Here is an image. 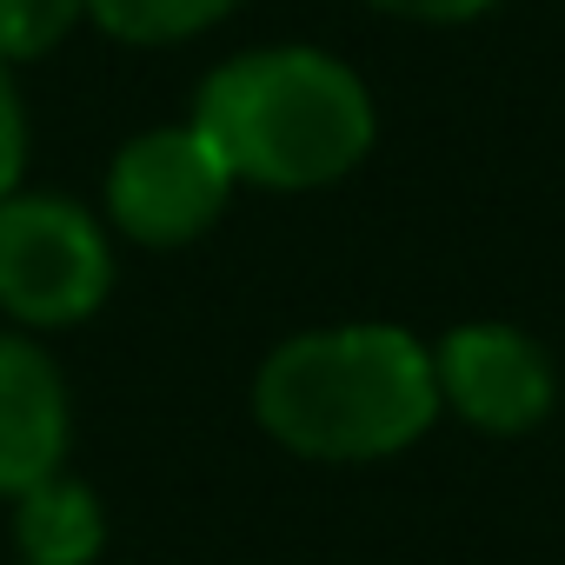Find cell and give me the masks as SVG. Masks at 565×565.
I'll return each instance as SVG.
<instances>
[{
  "instance_id": "cell-10",
  "label": "cell",
  "mask_w": 565,
  "mask_h": 565,
  "mask_svg": "<svg viewBox=\"0 0 565 565\" xmlns=\"http://www.w3.org/2000/svg\"><path fill=\"white\" fill-rule=\"evenodd\" d=\"M21 167H28V114H21L8 61H0V200L21 193Z\"/></svg>"
},
{
  "instance_id": "cell-7",
  "label": "cell",
  "mask_w": 565,
  "mask_h": 565,
  "mask_svg": "<svg viewBox=\"0 0 565 565\" xmlns=\"http://www.w3.org/2000/svg\"><path fill=\"white\" fill-rule=\"evenodd\" d=\"M14 545L28 565H94L107 545V512L81 479H41L14 499Z\"/></svg>"
},
{
  "instance_id": "cell-8",
  "label": "cell",
  "mask_w": 565,
  "mask_h": 565,
  "mask_svg": "<svg viewBox=\"0 0 565 565\" xmlns=\"http://www.w3.org/2000/svg\"><path fill=\"white\" fill-rule=\"evenodd\" d=\"M233 8H239V0H87V21H100L127 47H167V41L206 34Z\"/></svg>"
},
{
  "instance_id": "cell-1",
  "label": "cell",
  "mask_w": 565,
  "mask_h": 565,
  "mask_svg": "<svg viewBox=\"0 0 565 565\" xmlns=\"http://www.w3.org/2000/svg\"><path fill=\"white\" fill-rule=\"evenodd\" d=\"M253 413L300 459H393L439 419L433 353L380 320L294 333L266 353Z\"/></svg>"
},
{
  "instance_id": "cell-6",
  "label": "cell",
  "mask_w": 565,
  "mask_h": 565,
  "mask_svg": "<svg viewBox=\"0 0 565 565\" xmlns=\"http://www.w3.org/2000/svg\"><path fill=\"white\" fill-rule=\"evenodd\" d=\"M67 459V380L61 366L21 340L0 333V499H21L54 479Z\"/></svg>"
},
{
  "instance_id": "cell-9",
  "label": "cell",
  "mask_w": 565,
  "mask_h": 565,
  "mask_svg": "<svg viewBox=\"0 0 565 565\" xmlns=\"http://www.w3.org/2000/svg\"><path fill=\"white\" fill-rule=\"evenodd\" d=\"M87 21V0H0V61H41Z\"/></svg>"
},
{
  "instance_id": "cell-5",
  "label": "cell",
  "mask_w": 565,
  "mask_h": 565,
  "mask_svg": "<svg viewBox=\"0 0 565 565\" xmlns=\"http://www.w3.org/2000/svg\"><path fill=\"white\" fill-rule=\"evenodd\" d=\"M433 380H439V406H452L479 433H532L558 399L545 347L499 320L446 333L433 353Z\"/></svg>"
},
{
  "instance_id": "cell-11",
  "label": "cell",
  "mask_w": 565,
  "mask_h": 565,
  "mask_svg": "<svg viewBox=\"0 0 565 565\" xmlns=\"http://www.w3.org/2000/svg\"><path fill=\"white\" fill-rule=\"evenodd\" d=\"M380 14H399V21H433V28H452V21H479L499 0H373Z\"/></svg>"
},
{
  "instance_id": "cell-3",
  "label": "cell",
  "mask_w": 565,
  "mask_h": 565,
  "mask_svg": "<svg viewBox=\"0 0 565 565\" xmlns=\"http://www.w3.org/2000/svg\"><path fill=\"white\" fill-rule=\"evenodd\" d=\"M114 287V246L81 200L8 193L0 200V313L28 327H74Z\"/></svg>"
},
{
  "instance_id": "cell-2",
  "label": "cell",
  "mask_w": 565,
  "mask_h": 565,
  "mask_svg": "<svg viewBox=\"0 0 565 565\" xmlns=\"http://www.w3.org/2000/svg\"><path fill=\"white\" fill-rule=\"evenodd\" d=\"M193 127L220 147L233 180L307 193L347 180L380 134L366 81L320 47H253L200 81Z\"/></svg>"
},
{
  "instance_id": "cell-4",
  "label": "cell",
  "mask_w": 565,
  "mask_h": 565,
  "mask_svg": "<svg viewBox=\"0 0 565 565\" xmlns=\"http://www.w3.org/2000/svg\"><path fill=\"white\" fill-rule=\"evenodd\" d=\"M233 186H239L233 167L220 160V147L193 120L186 127H153V134H134L114 153L107 213L140 246H186L226 213Z\"/></svg>"
}]
</instances>
